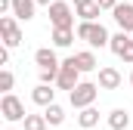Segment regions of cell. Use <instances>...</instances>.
I'll list each match as a JSON object with an SVG mask.
<instances>
[{"instance_id":"obj_20","label":"cell","mask_w":133,"mask_h":130,"mask_svg":"<svg viewBox=\"0 0 133 130\" xmlns=\"http://www.w3.org/2000/svg\"><path fill=\"white\" fill-rule=\"evenodd\" d=\"M12 84H16V74H12L9 68H3V71H0V90H3V96L12 90Z\"/></svg>"},{"instance_id":"obj_26","label":"cell","mask_w":133,"mask_h":130,"mask_svg":"<svg viewBox=\"0 0 133 130\" xmlns=\"http://www.w3.org/2000/svg\"><path fill=\"white\" fill-rule=\"evenodd\" d=\"M71 3H74V9H77V6H87V3H93V0H71Z\"/></svg>"},{"instance_id":"obj_10","label":"cell","mask_w":133,"mask_h":130,"mask_svg":"<svg viewBox=\"0 0 133 130\" xmlns=\"http://www.w3.org/2000/svg\"><path fill=\"white\" fill-rule=\"evenodd\" d=\"M31 99H34V105H43V108H46V105L56 102V90L46 87V84H37V87L31 90Z\"/></svg>"},{"instance_id":"obj_18","label":"cell","mask_w":133,"mask_h":130,"mask_svg":"<svg viewBox=\"0 0 133 130\" xmlns=\"http://www.w3.org/2000/svg\"><path fill=\"white\" fill-rule=\"evenodd\" d=\"M127 40H130L127 34H124V31H118L115 37H111V43H108V50H111L115 56H121V53H124V47H127Z\"/></svg>"},{"instance_id":"obj_3","label":"cell","mask_w":133,"mask_h":130,"mask_svg":"<svg viewBox=\"0 0 133 130\" xmlns=\"http://www.w3.org/2000/svg\"><path fill=\"white\" fill-rule=\"evenodd\" d=\"M0 115H3L9 124H16V121H25V118H28L25 102H22L19 96H12V93H6V96L0 99Z\"/></svg>"},{"instance_id":"obj_21","label":"cell","mask_w":133,"mask_h":130,"mask_svg":"<svg viewBox=\"0 0 133 130\" xmlns=\"http://www.w3.org/2000/svg\"><path fill=\"white\" fill-rule=\"evenodd\" d=\"M118 59H124L127 65H133V40H127V47H124V53H121Z\"/></svg>"},{"instance_id":"obj_1","label":"cell","mask_w":133,"mask_h":130,"mask_svg":"<svg viewBox=\"0 0 133 130\" xmlns=\"http://www.w3.org/2000/svg\"><path fill=\"white\" fill-rule=\"evenodd\" d=\"M77 37L87 40L90 47H108V43H111V34L105 31L102 22H81V25H77Z\"/></svg>"},{"instance_id":"obj_6","label":"cell","mask_w":133,"mask_h":130,"mask_svg":"<svg viewBox=\"0 0 133 130\" xmlns=\"http://www.w3.org/2000/svg\"><path fill=\"white\" fill-rule=\"evenodd\" d=\"M0 31H3V47L6 50H12V47L22 43V31L16 25V16H0Z\"/></svg>"},{"instance_id":"obj_4","label":"cell","mask_w":133,"mask_h":130,"mask_svg":"<svg viewBox=\"0 0 133 130\" xmlns=\"http://www.w3.org/2000/svg\"><path fill=\"white\" fill-rule=\"evenodd\" d=\"M74 12H77V9H71V3L56 0V3L50 6V22H53V28H74Z\"/></svg>"},{"instance_id":"obj_2","label":"cell","mask_w":133,"mask_h":130,"mask_svg":"<svg viewBox=\"0 0 133 130\" xmlns=\"http://www.w3.org/2000/svg\"><path fill=\"white\" fill-rule=\"evenodd\" d=\"M99 96V84H90V81H81L71 93H68V102L77 108V112H84V108H90L93 102Z\"/></svg>"},{"instance_id":"obj_22","label":"cell","mask_w":133,"mask_h":130,"mask_svg":"<svg viewBox=\"0 0 133 130\" xmlns=\"http://www.w3.org/2000/svg\"><path fill=\"white\" fill-rule=\"evenodd\" d=\"M99 3V9H108V12H115V6H118V0H96Z\"/></svg>"},{"instance_id":"obj_16","label":"cell","mask_w":133,"mask_h":130,"mask_svg":"<svg viewBox=\"0 0 133 130\" xmlns=\"http://www.w3.org/2000/svg\"><path fill=\"white\" fill-rule=\"evenodd\" d=\"M77 124H81V127H84V130L96 127V124H99V112H96L93 105H90V108H84V112L77 115Z\"/></svg>"},{"instance_id":"obj_12","label":"cell","mask_w":133,"mask_h":130,"mask_svg":"<svg viewBox=\"0 0 133 130\" xmlns=\"http://www.w3.org/2000/svg\"><path fill=\"white\" fill-rule=\"evenodd\" d=\"M34 0H12V16L19 19V22H28V19H34Z\"/></svg>"},{"instance_id":"obj_14","label":"cell","mask_w":133,"mask_h":130,"mask_svg":"<svg viewBox=\"0 0 133 130\" xmlns=\"http://www.w3.org/2000/svg\"><path fill=\"white\" fill-rule=\"evenodd\" d=\"M43 118H46V124L59 127V124L65 121V108H62L59 102H53V105H46V108H43Z\"/></svg>"},{"instance_id":"obj_11","label":"cell","mask_w":133,"mask_h":130,"mask_svg":"<svg viewBox=\"0 0 133 130\" xmlns=\"http://www.w3.org/2000/svg\"><path fill=\"white\" fill-rule=\"evenodd\" d=\"M74 65H77V71L84 74V71H96L99 62H96V56H93V50H81V53H74Z\"/></svg>"},{"instance_id":"obj_15","label":"cell","mask_w":133,"mask_h":130,"mask_svg":"<svg viewBox=\"0 0 133 130\" xmlns=\"http://www.w3.org/2000/svg\"><path fill=\"white\" fill-rule=\"evenodd\" d=\"M74 28H53V43L56 47H71V40H74Z\"/></svg>"},{"instance_id":"obj_8","label":"cell","mask_w":133,"mask_h":130,"mask_svg":"<svg viewBox=\"0 0 133 130\" xmlns=\"http://www.w3.org/2000/svg\"><path fill=\"white\" fill-rule=\"evenodd\" d=\"M118 87H121V71L111 65L99 68V90H118Z\"/></svg>"},{"instance_id":"obj_23","label":"cell","mask_w":133,"mask_h":130,"mask_svg":"<svg viewBox=\"0 0 133 130\" xmlns=\"http://www.w3.org/2000/svg\"><path fill=\"white\" fill-rule=\"evenodd\" d=\"M12 12V0H0V16H9Z\"/></svg>"},{"instance_id":"obj_13","label":"cell","mask_w":133,"mask_h":130,"mask_svg":"<svg viewBox=\"0 0 133 130\" xmlns=\"http://www.w3.org/2000/svg\"><path fill=\"white\" fill-rule=\"evenodd\" d=\"M108 127H111V130H127V127H130V115H127V108H115V112H108Z\"/></svg>"},{"instance_id":"obj_24","label":"cell","mask_w":133,"mask_h":130,"mask_svg":"<svg viewBox=\"0 0 133 130\" xmlns=\"http://www.w3.org/2000/svg\"><path fill=\"white\" fill-rule=\"evenodd\" d=\"M6 62H9V50L3 47V50H0V65H6Z\"/></svg>"},{"instance_id":"obj_9","label":"cell","mask_w":133,"mask_h":130,"mask_svg":"<svg viewBox=\"0 0 133 130\" xmlns=\"http://www.w3.org/2000/svg\"><path fill=\"white\" fill-rule=\"evenodd\" d=\"M34 62L40 65V71H43V68H53V71H59V68H62V62L56 59V53H53L50 47H40V50L34 53Z\"/></svg>"},{"instance_id":"obj_7","label":"cell","mask_w":133,"mask_h":130,"mask_svg":"<svg viewBox=\"0 0 133 130\" xmlns=\"http://www.w3.org/2000/svg\"><path fill=\"white\" fill-rule=\"evenodd\" d=\"M111 16H115L118 28H121L124 34H130V31H133V3H118Z\"/></svg>"},{"instance_id":"obj_28","label":"cell","mask_w":133,"mask_h":130,"mask_svg":"<svg viewBox=\"0 0 133 130\" xmlns=\"http://www.w3.org/2000/svg\"><path fill=\"white\" fill-rule=\"evenodd\" d=\"M124 3H127V0H124Z\"/></svg>"},{"instance_id":"obj_27","label":"cell","mask_w":133,"mask_h":130,"mask_svg":"<svg viewBox=\"0 0 133 130\" xmlns=\"http://www.w3.org/2000/svg\"><path fill=\"white\" fill-rule=\"evenodd\" d=\"M130 84H133V71H130Z\"/></svg>"},{"instance_id":"obj_5","label":"cell","mask_w":133,"mask_h":130,"mask_svg":"<svg viewBox=\"0 0 133 130\" xmlns=\"http://www.w3.org/2000/svg\"><path fill=\"white\" fill-rule=\"evenodd\" d=\"M77 77H81V71H77V65H74V56H68L65 62H62V68H59V81H56V87L71 93V90L81 84Z\"/></svg>"},{"instance_id":"obj_17","label":"cell","mask_w":133,"mask_h":130,"mask_svg":"<svg viewBox=\"0 0 133 130\" xmlns=\"http://www.w3.org/2000/svg\"><path fill=\"white\" fill-rule=\"evenodd\" d=\"M99 3H96V0H93V3H87V6H77V16H81V19H84V22H96V19H99Z\"/></svg>"},{"instance_id":"obj_19","label":"cell","mask_w":133,"mask_h":130,"mask_svg":"<svg viewBox=\"0 0 133 130\" xmlns=\"http://www.w3.org/2000/svg\"><path fill=\"white\" fill-rule=\"evenodd\" d=\"M25 130H46V118L43 115H28L25 118Z\"/></svg>"},{"instance_id":"obj_25","label":"cell","mask_w":133,"mask_h":130,"mask_svg":"<svg viewBox=\"0 0 133 130\" xmlns=\"http://www.w3.org/2000/svg\"><path fill=\"white\" fill-rule=\"evenodd\" d=\"M34 3H40V6H46V9H50V6H53L56 0H34Z\"/></svg>"}]
</instances>
